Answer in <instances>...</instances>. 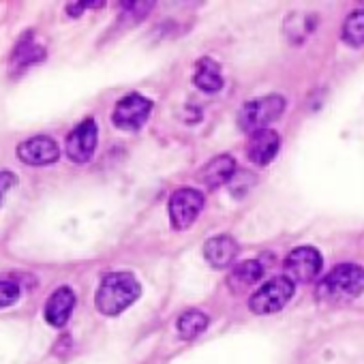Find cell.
I'll return each mask as SVG.
<instances>
[{
	"label": "cell",
	"instance_id": "7a4b0ae2",
	"mask_svg": "<svg viewBox=\"0 0 364 364\" xmlns=\"http://www.w3.org/2000/svg\"><path fill=\"white\" fill-rule=\"evenodd\" d=\"M364 291V268L358 264H341L332 268L317 285V298L328 304L353 302Z\"/></svg>",
	"mask_w": 364,
	"mask_h": 364
},
{
	"label": "cell",
	"instance_id": "30bf717a",
	"mask_svg": "<svg viewBox=\"0 0 364 364\" xmlns=\"http://www.w3.org/2000/svg\"><path fill=\"white\" fill-rule=\"evenodd\" d=\"M281 148V137L274 129H262L251 133L247 144V156L255 165H268Z\"/></svg>",
	"mask_w": 364,
	"mask_h": 364
},
{
	"label": "cell",
	"instance_id": "d6986e66",
	"mask_svg": "<svg viewBox=\"0 0 364 364\" xmlns=\"http://www.w3.org/2000/svg\"><path fill=\"white\" fill-rule=\"evenodd\" d=\"M343 41L351 48L364 46V11H353L343 24Z\"/></svg>",
	"mask_w": 364,
	"mask_h": 364
},
{
	"label": "cell",
	"instance_id": "6da1fadb",
	"mask_svg": "<svg viewBox=\"0 0 364 364\" xmlns=\"http://www.w3.org/2000/svg\"><path fill=\"white\" fill-rule=\"evenodd\" d=\"M139 294L141 287L131 272H112L103 277L95 296V304L101 315L116 317L127 311L139 298Z\"/></svg>",
	"mask_w": 364,
	"mask_h": 364
},
{
	"label": "cell",
	"instance_id": "4fadbf2b",
	"mask_svg": "<svg viewBox=\"0 0 364 364\" xmlns=\"http://www.w3.org/2000/svg\"><path fill=\"white\" fill-rule=\"evenodd\" d=\"M236 173V161L230 154H219L213 161H208V165L202 167L200 171V180L208 189H219L234 178Z\"/></svg>",
	"mask_w": 364,
	"mask_h": 364
},
{
	"label": "cell",
	"instance_id": "5bb4252c",
	"mask_svg": "<svg viewBox=\"0 0 364 364\" xmlns=\"http://www.w3.org/2000/svg\"><path fill=\"white\" fill-rule=\"evenodd\" d=\"M48 52L43 46H39L37 41H33V33L24 35L20 39V43L16 46L14 54H11V63H9V71L11 73H22L24 69L46 60Z\"/></svg>",
	"mask_w": 364,
	"mask_h": 364
},
{
	"label": "cell",
	"instance_id": "e0dca14e",
	"mask_svg": "<svg viewBox=\"0 0 364 364\" xmlns=\"http://www.w3.org/2000/svg\"><path fill=\"white\" fill-rule=\"evenodd\" d=\"M176 328L185 341H193L208 328V315L200 309H189L178 317Z\"/></svg>",
	"mask_w": 364,
	"mask_h": 364
},
{
	"label": "cell",
	"instance_id": "ffe728a7",
	"mask_svg": "<svg viewBox=\"0 0 364 364\" xmlns=\"http://www.w3.org/2000/svg\"><path fill=\"white\" fill-rule=\"evenodd\" d=\"M20 296H22V289L16 281H0V309L16 304Z\"/></svg>",
	"mask_w": 364,
	"mask_h": 364
},
{
	"label": "cell",
	"instance_id": "8992f818",
	"mask_svg": "<svg viewBox=\"0 0 364 364\" xmlns=\"http://www.w3.org/2000/svg\"><path fill=\"white\" fill-rule=\"evenodd\" d=\"M150 112H152V101L139 92H131L116 103L112 112V122L122 131H137L139 127H144Z\"/></svg>",
	"mask_w": 364,
	"mask_h": 364
},
{
	"label": "cell",
	"instance_id": "277c9868",
	"mask_svg": "<svg viewBox=\"0 0 364 364\" xmlns=\"http://www.w3.org/2000/svg\"><path fill=\"white\" fill-rule=\"evenodd\" d=\"M296 294V283L289 277H274L266 281L249 300V309L255 315H272L279 313Z\"/></svg>",
	"mask_w": 364,
	"mask_h": 364
},
{
	"label": "cell",
	"instance_id": "ac0fdd59",
	"mask_svg": "<svg viewBox=\"0 0 364 364\" xmlns=\"http://www.w3.org/2000/svg\"><path fill=\"white\" fill-rule=\"evenodd\" d=\"M315 22H317V18L311 16V14H302V11L291 14L285 20V26H283L285 37L289 39V43H302L315 31V26H317Z\"/></svg>",
	"mask_w": 364,
	"mask_h": 364
},
{
	"label": "cell",
	"instance_id": "8fae6325",
	"mask_svg": "<svg viewBox=\"0 0 364 364\" xmlns=\"http://www.w3.org/2000/svg\"><path fill=\"white\" fill-rule=\"evenodd\" d=\"M75 309V294L71 287H58L46 302V321L54 328H65Z\"/></svg>",
	"mask_w": 364,
	"mask_h": 364
},
{
	"label": "cell",
	"instance_id": "7402d4cb",
	"mask_svg": "<svg viewBox=\"0 0 364 364\" xmlns=\"http://www.w3.org/2000/svg\"><path fill=\"white\" fill-rule=\"evenodd\" d=\"M84 9H86V3H69V5H67V14H69L71 18L82 16Z\"/></svg>",
	"mask_w": 364,
	"mask_h": 364
},
{
	"label": "cell",
	"instance_id": "9a60e30c",
	"mask_svg": "<svg viewBox=\"0 0 364 364\" xmlns=\"http://www.w3.org/2000/svg\"><path fill=\"white\" fill-rule=\"evenodd\" d=\"M264 277V266L257 259H247L234 266V270L230 272V287L234 291H242L247 287H253L255 283H259Z\"/></svg>",
	"mask_w": 364,
	"mask_h": 364
},
{
	"label": "cell",
	"instance_id": "9c48e42d",
	"mask_svg": "<svg viewBox=\"0 0 364 364\" xmlns=\"http://www.w3.org/2000/svg\"><path fill=\"white\" fill-rule=\"evenodd\" d=\"M18 159L31 167H46L60 159V146L50 135H35L18 144Z\"/></svg>",
	"mask_w": 364,
	"mask_h": 364
},
{
	"label": "cell",
	"instance_id": "3957f363",
	"mask_svg": "<svg viewBox=\"0 0 364 364\" xmlns=\"http://www.w3.org/2000/svg\"><path fill=\"white\" fill-rule=\"evenodd\" d=\"M283 112H285V99L281 95H268L245 103L238 114V124L242 131L255 133L268 129V124L279 120Z\"/></svg>",
	"mask_w": 364,
	"mask_h": 364
},
{
	"label": "cell",
	"instance_id": "ba28073f",
	"mask_svg": "<svg viewBox=\"0 0 364 364\" xmlns=\"http://www.w3.org/2000/svg\"><path fill=\"white\" fill-rule=\"evenodd\" d=\"M97 141H99V127L92 118H86L67 135L65 152L73 163H88L95 156Z\"/></svg>",
	"mask_w": 364,
	"mask_h": 364
},
{
	"label": "cell",
	"instance_id": "52a82bcc",
	"mask_svg": "<svg viewBox=\"0 0 364 364\" xmlns=\"http://www.w3.org/2000/svg\"><path fill=\"white\" fill-rule=\"evenodd\" d=\"M321 266H323V259H321V253L315 249V247H309V245H302L298 249H294L285 262H283V268H285V277H289L294 283H309V281H315L317 274L321 272Z\"/></svg>",
	"mask_w": 364,
	"mask_h": 364
},
{
	"label": "cell",
	"instance_id": "2e32d148",
	"mask_svg": "<svg viewBox=\"0 0 364 364\" xmlns=\"http://www.w3.org/2000/svg\"><path fill=\"white\" fill-rule=\"evenodd\" d=\"M196 86L204 92H219L223 88V75L221 67L213 58H200L196 69Z\"/></svg>",
	"mask_w": 364,
	"mask_h": 364
},
{
	"label": "cell",
	"instance_id": "5b68a950",
	"mask_svg": "<svg viewBox=\"0 0 364 364\" xmlns=\"http://www.w3.org/2000/svg\"><path fill=\"white\" fill-rule=\"evenodd\" d=\"M204 208V193L198 191V189H191V187H182L178 191L171 193L169 198V221H171V228L182 232V230H189L200 213Z\"/></svg>",
	"mask_w": 364,
	"mask_h": 364
},
{
	"label": "cell",
	"instance_id": "7c38bea8",
	"mask_svg": "<svg viewBox=\"0 0 364 364\" xmlns=\"http://www.w3.org/2000/svg\"><path fill=\"white\" fill-rule=\"evenodd\" d=\"M238 251H240V247L232 236H215V238L206 240V245H204V257L217 270L230 268L236 262Z\"/></svg>",
	"mask_w": 364,
	"mask_h": 364
},
{
	"label": "cell",
	"instance_id": "44dd1931",
	"mask_svg": "<svg viewBox=\"0 0 364 364\" xmlns=\"http://www.w3.org/2000/svg\"><path fill=\"white\" fill-rule=\"evenodd\" d=\"M18 185V176L14 171H0V206L5 202V196L9 189H14Z\"/></svg>",
	"mask_w": 364,
	"mask_h": 364
}]
</instances>
